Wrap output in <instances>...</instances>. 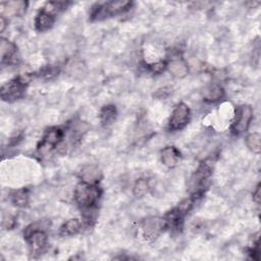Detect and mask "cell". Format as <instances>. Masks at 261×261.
I'll use <instances>...</instances> for the list:
<instances>
[{"label":"cell","instance_id":"1","mask_svg":"<svg viewBox=\"0 0 261 261\" xmlns=\"http://www.w3.org/2000/svg\"><path fill=\"white\" fill-rule=\"evenodd\" d=\"M101 195L99 188L96 185L80 183L75 191V199L77 203L86 211L92 210Z\"/></svg>","mask_w":261,"mask_h":261},{"label":"cell","instance_id":"2","mask_svg":"<svg viewBox=\"0 0 261 261\" xmlns=\"http://www.w3.org/2000/svg\"><path fill=\"white\" fill-rule=\"evenodd\" d=\"M28 76L17 77L5 85L1 88V97L5 101H14L23 96L26 87L29 83Z\"/></svg>","mask_w":261,"mask_h":261},{"label":"cell","instance_id":"3","mask_svg":"<svg viewBox=\"0 0 261 261\" xmlns=\"http://www.w3.org/2000/svg\"><path fill=\"white\" fill-rule=\"evenodd\" d=\"M253 117L252 108L249 105H242L239 106L233 123V131L236 134H241L247 131L251 120Z\"/></svg>","mask_w":261,"mask_h":261},{"label":"cell","instance_id":"4","mask_svg":"<svg viewBox=\"0 0 261 261\" xmlns=\"http://www.w3.org/2000/svg\"><path fill=\"white\" fill-rule=\"evenodd\" d=\"M131 5L132 3L128 1H111L103 5L97 4L95 8L93 7L94 9L92 12V16L95 17V16H99L100 14H103L105 16L106 15L113 16L128 10L131 7Z\"/></svg>","mask_w":261,"mask_h":261},{"label":"cell","instance_id":"5","mask_svg":"<svg viewBox=\"0 0 261 261\" xmlns=\"http://www.w3.org/2000/svg\"><path fill=\"white\" fill-rule=\"evenodd\" d=\"M190 119V109L185 103H180L173 109L170 119H169V128L173 131L183 129Z\"/></svg>","mask_w":261,"mask_h":261},{"label":"cell","instance_id":"6","mask_svg":"<svg viewBox=\"0 0 261 261\" xmlns=\"http://www.w3.org/2000/svg\"><path fill=\"white\" fill-rule=\"evenodd\" d=\"M211 173L212 166L210 163L204 161L200 164V166L194 173V176L191 179V184H192V187L195 189L196 192H199L205 182L208 180V178L211 176Z\"/></svg>","mask_w":261,"mask_h":261},{"label":"cell","instance_id":"7","mask_svg":"<svg viewBox=\"0 0 261 261\" xmlns=\"http://www.w3.org/2000/svg\"><path fill=\"white\" fill-rule=\"evenodd\" d=\"M165 225L164 219L158 217H150L146 219L143 223V233L146 239H155L158 237Z\"/></svg>","mask_w":261,"mask_h":261},{"label":"cell","instance_id":"8","mask_svg":"<svg viewBox=\"0 0 261 261\" xmlns=\"http://www.w3.org/2000/svg\"><path fill=\"white\" fill-rule=\"evenodd\" d=\"M102 178V173L96 165H87L81 170V179L84 183L96 185Z\"/></svg>","mask_w":261,"mask_h":261},{"label":"cell","instance_id":"9","mask_svg":"<svg viewBox=\"0 0 261 261\" xmlns=\"http://www.w3.org/2000/svg\"><path fill=\"white\" fill-rule=\"evenodd\" d=\"M166 67L171 73L172 76H175L177 78H184L188 75V65L182 58H172L167 64Z\"/></svg>","mask_w":261,"mask_h":261},{"label":"cell","instance_id":"10","mask_svg":"<svg viewBox=\"0 0 261 261\" xmlns=\"http://www.w3.org/2000/svg\"><path fill=\"white\" fill-rule=\"evenodd\" d=\"M28 3L25 1H8V2H1L2 13L15 16L21 15L26 11ZM2 14V15H3Z\"/></svg>","mask_w":261,"mask_h":261},{"label":"cell","instance_id":"11","mask_svg":"<svg viewBox=\"0 0 261 261\" xmlns=\"http://www.w3.org/2000/svg\"><path fill=\"white\" fill-rule=\"evenodd\" d=\"M180 158V152L173 146H167L161 151L162 163L167 167H173Z\"/></svg>","mask_w":261,"mask_h":261},{"label":"cell","instance_id":"12","mask_svg":"<svg viewBox=\"0 0 261 261\" xmlns=\"http://www.w3.org/2000/svg\"><path fill=\"white\" fill-rule=\"evenodd\" d=\"M54 24V16L52 13L45 11L44 9L38 13L35 20V26H36L37 30L43 32L46 30H49Z\"/></svg>","mask_w":261,"mask_h":261},{"label":"cell","instance_id":"13","mask_svg":"<svg viewBox=\"0 0 261 261\" xmlns=\"http://www.w3.org/2000/svg\"><path fill=\"white\" fill-rule=\"evenodd\" d=\"M27 239L30 240L33 251L36 253H39L40 251H42L46 246L47 237L42 230H38L36 232H34Z\"/></svg>","mask_w":261,"mask_h":261},{"label":"cell","instance_id":"14","mask_svg":"<svg viewBox=\"0 0 261 261\" xmlns=\"http://www.w3.org/2000/svg\"><path fill=\"white\" fill-rule=\"evenodd\" d=\"M81 221L78 218L69 219L66 222H64L59 230V235L62 237H68V236H74L78 234L81 230Z\"/></svg>","mask_w":261,"mask_h":261},{"label":"cell","instance_id":"15","mask_svg":"<svg viewBox=\"0 0 261 261\" xmlns=\"http://www.w3.org/2000/svg\"><path fill=\"white\" fill-rule=\"evenodd\" d=\"M62 138H63V132L58 128H53L46 131L42 142L54 147L57 146L59 143H61Z\"/></svg>","mask_w":261,"mask_h":261},{"label":"cell","instance_id":"16","mask_svg":"<svg viewBox=\"0 0 261 261\" xmlns=\"http://www.w3.org/2000/svg\"><path fill=\"white\" fill-rule=\"evenodd\" d=\"M15 52L16 46L7 39L1 38V41H0V53H1L2 62L9 61L14 56Z\"/></svg>","mask_w":261,"mask_h":261},{"label":"cell","instance_id":"17","mask_svg":"<svg viewBox=\"0 0 261 261\" xmlns=\"http://www.w3.org/2000/svg\"><path fill=\"white\" fill-rule=\"evenodd\" d=\"M116 117V109L113 105L104 106L100 111V118L103 125H110Z\"/></svg>","mask_w":261,"mask_h":261},{"label":"cell","instance_id":"18","mask_svg":"<svg viewBox=\"0 0 261 261\" xmlns=\"http://www.w3.org/2000/svg\"><path fill=\"white\" fill-rule=\"evenodd\" d=\"M222 95H223V90L221 87L217 85H213V86L208 87L206 91L204 92V99L207 101L214 102L220 99Z\"/></svg>","mask_w":261,"mask_h":261},{"label":"cell","instance_id":"19","mask_svg":"<svg viewBox=\"0 0 261 261\" xmlns=\"http://www.w3.org/2000/svg\"><path fill=\"white\" fill-rule=\"evenodd\" d=\"M11 201L15 206L25 207L29 201V195L26 190H19L11 195Z\"/></svg>","mask_w":261,"mask_h":261},{"label":"cell","instance_id":"20","mask_svg":"<svg viewBox=\"0 0 261 261\" xmlns=\"http://www.w3.org/2000/svg\"><path fill=\"white\" fill-rule=\"evenodd\" d=\"M149 190V185L147 180L140 179L138 180L134 186V195L136 197H143L147 194Z\"/></svg>","mask_w":261,"mask_h":261},{"label":"cell","instance_id":"21","mask_svg":"<svg viewBox=\"0 0 261 261\" xmlns=\"http://www.w3.org/2000/svg\"><path fill=\"white\" fill-rule=\"evenodd\" d=\"M260 140H261L260 135L258 133H253L247 137L246 143L251 151L258 154L260 153Z\"/></svg>","mask_w":261,"mask_h":261},{"label":"cell","instance_id":"22","mask_svg":"<svg viewBox=\"0 0 261 261\" xmlns=\"http://www.w3.org/2000/svg\"><path fill=\"white\" fill-rule=\"evenodd\" d=\"M166 64L167 63L164 61H157L155 63H152V64H150V71L152 73H155V74H160L165 69Z\"/></svg>","mask_w":261,"mask_h":261},{"label":"cell","instance_id":"23","mask_svg":"<svg viewBox=\"0 0 261 261\" xmlns=\"http://www.w3.org/2000/svg\"><path fill=\"white\" fill-rule=\"evenodd\" d=\"M253 200L259 204L260 203V185L257 186L256 190H255V192L253 193Z\"/></svg>","mask_w":261,"mask_h":261},{"label":"cell","instance_id":"24","mask_svg":"<svg viewBox=\"0 0 261 261\" xmlns=\"http://www.w3.org/2000/svg\"><path fill=\"white\" fill-rule=\"evenodd\" d=\"M0 22H1V28H0V31L3 32L6 27V21L4 19V15H1V17H0Z\"/></svg>","mask_w":261,"mask_h":261}]
</instances>
